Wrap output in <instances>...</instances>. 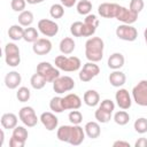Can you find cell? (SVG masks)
Wrapping results in <instances>:
<instances>
[{
    "label": "cell",
    "instance_id": "obj_45",
    "mask_svg": "<svg viewBox=\"0 0 147 147\" xmlns=\"http://www.w3.org/2000/svg\"><path fill=\"white\" fill-rule=\"evenodd\" d=\"M136 147H147V139L146 138H139L136 144H134Z\"/></svg>",
    "mask_w": 147,
    "mask_h": 147
},
{
    "label": "cell",
    "instance_id": "obj_13",
    "mask_svg": "<svg viewBox=\"0 0 147 147\" xmlns=\"http://www.w3.org/2000/svg\"><path fill=\"white\" fill-rule=\"evenodd\" d=\"M138 15L139 14L132 11L130 8H126V7L121 6L119 7V10L117 13L116 20L119 21V22H122L123 24H133L134 22H137Z\"/></svg>",
    "mask_w": 147,
    "mask_h": 147
},
{
    "label": "cell",
    "instance_id": "obj_44",
    "mask_svg": "<svg viewBox=\"0 0 147 147\" xmlns=\"http://www.w3.org/2000/svg\"><path fill=\"white\" fill-rule=\"evenodd\" d=\"M9 146L10 147H24L25 144L22 142V141H20V140H17V139H15L14 137H10V139H9Z\"/></svg>",
    "mask_w": 147,
    "mask_h": 147
},
{
    "label": "cell",
    "instance_id": "obj_39",
    "mask_svg": "<svg viewBox=\"0 0 147 147\" xmlns=\"http://www.w3.org/2000/svg\"><path fill=\"white\" fill-rule=\"evenodd\" d=\"M133 127H134V131L140 133V134L146 133L147 132V118L140 117V118L136 119V122L133 124Z\"/></svg>",
    "mask_w": 147,
    "mask_h": 147
},
{
    "label": "cell",
    "instance_id": "obj_29",
    "mask_svg": "<svg viewBox=\"0 0 147 147\" xmlns=\"http://www.w3.org/2000/svg\"><path fill=\"white\" fill-rule=\"evenodd\" d=\"M46 83H47L46 79L40 74H38V72L33 74L31 76V78H30V84H31V86L34 90H41V88H44L45 85H46Z\"/></svg>",
    "mask_w": 147,
    "mask_h": 147
},
{
    "label": "cell",
    "instance_id": "obj_34",
    "mask_svg": "<svg viewBox=\"0 0 147 147\" xmlns=\"http://www.w3.org/2000/svg\"><path fill=\"white\" fill-rule=\"evenodd\" d=\"M114 121L118 125H126L130 122V115L124 109L118 110L114 114Z\"/></svg>",
    "mask_w": 147,
    "mask_h": 147
},
{
    "label": "cell",
    "instance_id": "obj_42",
    "mask_svg": "<svg viewBox=\"0 0 147 147\" xmlns=\"http://www.w3.org/2000/svg\"><path fill=\"white\" fill-rule=\"evenodd\" d=\"M144 6H145L144 0H131V1H130V6H129V8H130L132 11L139 14V13L144 9Z\"/></svg>",
    "mask_w": 147,
    "mask_h": 147
},
{
    "label": "cell",
    "instance_id": "obj_35",
    "mask_svg": "<svg viewBox=\"0 0 147 147\" xmlns=\"http://www.w3.org/2000/svg\"><path fill=\"white\" fill-rule=\"evenodd\" d=\"M49 15L53 18H55V20L61 18L64 15V6L62 3H54V5H52L51 8H49Z\"/></svg>",
    "mask_w": 147,
    "mask_h": 147
},
{
    "label": "cell",
    "instance_id": "obj_48",
    "mask_svg": "<svg viewBox=\"0 0 147 147\" xmlns=\"http://www.w3.org/2000/svg\"><path fill=\"white\" fill-rule=\"evenodd\" d=\"M45 0H26V2L29 3V5H37V3H41V2H44Z\"/></svg>",
    "mask_w": 147,
    "mask_h": 147
},
{
    "label": "cell",
    "instance_id": "obj_40",
    "mask_svg": "<svg viewBox=\"0 0 147 147\" xmlns=\"http://www.w3.org/2000/svg\"><path fill=\"white\" fill-rule=\"evenodd\" d=\"M68 118H69V121H70L71 124L77 125V124H80V123H82V121H83V115H82V113H80L79 110L72 109V110L69 113Z\"/></svg>",
    "mask_w": 147,
    "mask_h": 147
},
{
    "label": "cell",
    "instance_id": "obj_20",
    "mask_svg": "<svg viewBox=\"0 0 147 147\" xmlns=\"http://www.w3.org/2000/svg\"><path fill=\"white\" fill-rule=\"evenodd\" d=\"M108 79H109V83H110L111 86H114V87H121V86H123L125 84L126 76L121 70H113V72H110V75H109Z\"/></svg>",
    "mask_w": 147,
    "mask_h": 147
},
{
    "label": "cell",
    "instance_id": "obj_33",
    "mask_svg": "<svg viewBox=\"0 0 147 147\" xmlns=\"http://www.w3.org/2000/svg\"><path fill=\"white\" fill-rule=\"evenodd\" d=\"M111 115H113V113H109L100 107H98V109L94 113V117L99 123H108L111 119Z\"/></svg>",
    "mask_w": 147,
    "mask_h": 147
},
{
    "label": "cell",
    "instance_id": "obj_1",
    "mask_svg": "<svg viewBox=\"0 0 147 147\" xmlns=\"http://www.w3.org/2000/svg\"><path fill=\"white\" fill-rule=\"evenodd\" d=\"M105 42L100 37H91L85 42V56L91 62H99L103 57Z\"/></svg>",
    "mask_w": 147,
    "mask_h": 147
},
{
    "label": "cell",
    "instance_id": "obj_22",
    "mask_svg": "<svg viewBox=\"0 0 147 147\" xmlns=\"http://www.w3.org/2000/svg\"><path fill=\"white\" fill-rule=\"evenodd\" d=\"M84 130H85V134L91 139H96L101 134L100 124H99V122H95V121L87 122L84 126Z\"/></svg>",
    "mask_w": 147,
    "mask_h": 147
},
{
    "label": "cell",
    "instance_id": "obj_11",
    "mask_svg": "<svg viewBox=\"0 0 147 147\" xmlns=\"http://www.w3.org/2000/svg\"><path fill=\"white\" fill-rule=\"evenodd\" d=\"M119 7L121 6L115 2H103V3L99 5L98 13L103 18H116Z\"/></svg>",
    "mask_w": 147,
    "mask_h": 147
},
{
    "label": "cell",
    "instance_id": "obj_4",
    "mask_svg": "<svg viewBox=\"0 0 147 147\" xmlns=\"http://www.w3.org/2000/svg\"><path fill=\"white\" fill-rule=\"evenodd\" d=\"M5 61L9 67H17L21 62L20 48L15 42H8L5 46Z\"/></svg>",
    "mask_w": 147,
    "mask_h": 147
},
{
    "label": "cell",
    "instance_id": "obj_10",
    "mask_svg": "<svg viewBox=\"0 0 147 147\" xmlns=\"http://www.w3.org/2000/svg\"><path fill=\"white\" fill-rule=\"evenodd\" d=\"M100 74V68L98 64H95V62H91L88 61L87 63H85L83 65V68L80 69L78 76H79V79L82 82H90L92 80L94 77H96L98 75Z\"/></svg>",
    "mask_w": 147,
    "mask_h": 147
},
{
    "label": "cell",
    "instance_id": "obj_16",
    "mask_svg": "<svg viewBox=\"0 0 147 147\" xmlns=\"http://www.w3.org/2000/svg\"><path fill=\"white\" fill-rule=\"evenodd\" d=\"M41 124L44 125V127L47 131H54L55 129H57L59 125V118L55 116L54 113L52 111H45L40 115L39 117Z\"/></svg>",
    "mask_w": 147,
    "mask_h": 147
},
{
    "label": "cell",
    "instance_id": "obj_6",
    "mask_svg": "<svg viewBox=\"0 0 147 147\" xmlns=\"http://www.w3.org/2000/svg\"><path fill=\"white\" fill-rule=\"evenodd\" d=\"M18 117L21 119V122L28 126V127H33L37 125L38 121H40L34 111V109L30 106H25V107H22L18 111Z\"/></svg>",
    "mask_w": 147,
    "mask_h": 147
},
{
    "label": "cell",
    "instance_id": "obj_43",
    "mask_svg": "<svg viewBox=\"0 0 147 147\" xmlns=\"http://www.w3.org/2000/svg\"><path fill=\"white\" fill-rule=\"evenodd\" d=\"M99 107L102 108V109H105V110H107V111H109V113H114V110H115V103L110 99L102 100L101 103L99 105Z\"/></svg>",
    "mask_w": 147,
    "mask_h": 147
},
{
    "label": "cell",
    "instance_id": "obj_49",
    "mask_svg": "<svg viewBox=\"0 0 147 147\" xmlns=\"http://www.w3.org/2000/svg\"><path fill=\"white\" fill-rule=\"evenodd\" d=\"M0 146H2L3 145V141H5V132H3V130H1L0 131Z\"/></svg>",
    "mask_w": 147,
    "mask_h": 147
},
{
    "label": "cell",
    "instance_id": "obj_50",
    "mask_svg": "<svg viewBox=\"0 0 147 147\" xmlns=\"http://www.w3.org/2000/svg\"><path fill=\"white\" fill-rule=\"evenodd\" d=\"M144 37H145V41H146V44H147V28H146L145 31H144Z\"/></svg>",
    "mask_w": 147,
    "mask_h": 147
},
{
    "label": "cell",
    "instance_id": "obj_14",
    "mask_svg": "<svg viewBox=\"0 0 147 147\" xmlns=\"http://www.w3.org/2000/svg\"><path fill=\"white\" fill-rule=\"evenodd\" d=\"M32 51L37 55H47L52 51V42L48 38H38L32 42Z\"/></svg>",
    "mask_w": 147,
    "mask_h": 147
},
{
    "label": "cell",
    "instance_id": "obj_31",
    "mask_svg": "<svg viewBox=\"0 0 147 147\" xmlns=\"http://www.w3.org/2000/svg\"><path fill=\"white\" fill-rule=\"evenodd\" d=\"M76 9L80 15H88L92 10V2L90 0H79L76 5Z\"/></svg>",
    "mask_w": 147,
    "mask_h": 147
},
{
    "label": "cell",
    "instance_id": "obj_2",
    "mask_svg": "<svg viewBox=\"0 0 147 147\" xmlns=\"http://www.w3.org/2000/svg\"><path fill=\"white\" fill-rule=\"evenodd\" d=\"M54 64L56 68H59L62 71L65 72H74L80 69L82 62L80 59L77 56H65L63 55H57L54 60Z\"/></svg>",
    "mask_w": 147,
    "mask_h": 147
},
{
    "label": "cell",
    "instance_id": "obj_15",
    "mask_svg": "<svg viewBox=\"0 0 147 147\" xmlns=\"http://www.w3.org/2000/svg\"><path fill=\"white\" fill-rule=\"evenodd\" d=\"M115 100H116L117 106H118L121 109H124V110L129 109V108L131 107V105H132V98H131L129 91L125 90V88H119V90L116 92V94H115Z\"/></svg>",
    "mask_w": 147,
    "mask_h": 147
},
{
    "label": "cell",
    "instance_id": "obj_32",
    "mask_svg": "<svg viewBox=\"0 0 147 147\" xmlns=\"http://www.w3.org/2000/svg\"><path fill=\"white\" fill-rule=\"evenodd\" d=\"M39 38V32L36 28H32V26H28L24 29V36H23V39L26 41V42H34L37 39Z\"/></svg>",
    "mask_w": 147,
    "mask_h": 147
},
{
    "label": "cell",
    "instance_id": "obj_21",
    "mask_svg": "<svg viewBox=\"0 0 147 147\" xmlns=\"http://www.w3.org/2000/svg\"><path fill=\"white\" fill-rule=\"evenodd\" d=\"M0 122H1V125H2L3 129H6V130H13V129H15L17 126L18 118L13 113H6V114H3L1 116Z\"/></svg>",
    "mask_w": 147,
    "mask_h": 147
},
{
    "label": "cell",
    "instance_id": "obj_5",
    "mask_svg": "<svg viewBox=\"0 0 147 147\" xmlns=\"http://www.w3.org/2000/svg\"><path fill=\"white\" fill-rule=\"evenodd\" d=\"M132 99L133 101L141 107H147V80H140L132 88Z\"/></svg>",
    "mask_w": 147,
    "mask_h": 147
},
{
    "label": "cell",
    "instance_id": "obj_37",
    "mask_svg": "<svg viewBox=\"0 0 147 147\" xmlns=\"http://www.w3.org/2000/svg\"><path fill=\"white\" fill-rule=\"evenodd\" d=\"M70 33L74 37H83V33H84V22H80V21L74 22L70 25Z\"/></svg>",
    "mask_w": 147,
    "mask_h": 147
},
{
    "label": "cell",
    "instance_id": "obj_23",
    "mask_svg": "<svg viewBox=\"0 0 147 147\" xmlns=\"http://www.w3.org/2000/svg\"><path fill=\"white\" fill-rule=\"evenodd\" d=\"M124 62H125V59H124L123 54H121V53H113L108 57L107 64H108V67L111 70H119L124 65Z\"/></svg>",
    "mask_w": 147,
    "mask_h": 147
},
{
    "label": "cell",
    "instance_id": "obj_3",
    "mask_svg": "<svg viewBox=\"0 0 147 147\" xmlns=\"http://www.w3.org/2000/svg\"><path fill=\"white\" fill-rule=\"evenodd\" d=\"M37 72L40 74L47 83H53L57 77H60V69L46 61H42L37 65Z\"/></svg>",
    "mask_w": 147,
    "mask_h": 147
},
{
    "label": "cell",
    "instance_id": "obj_46",
    "mask_svg": "<svg viewBox=\"0 0 147 147\" xmlns=\"http://www.w3.org/2000/svg\"><path fill=\"white\" fill-rule=\"evenodd\" d=\"M60 1H61V3H62L64 7H67V8L74 7V6L76 5V2H77V0H60Z\"/></svg>",
    "mask_w": 147,
    "mask_h": 147
},
{
    "label": "cell",
    "instance_id": "obj_28",
    "mask_svg": "<svg viewBox=\"0 0 147 147\" xmlns=\"http://www.w3.org/2000/svg\"><path fill=\"white\" fill-rule=\"evenodd\" d=\"M71 127L72 125H61L56 131L57 139L63 142H69L70 134H71Z\"/></svg>",
    "mask_w": 147,
    "mask_h": 147
},
{
    "label": "cell",
    "instance_id": "obj_18",
    "mask_svg": "<svg viewBox=\"0 0 147 147\" xmlns=\"http://www.w3.org/2000/svg\"><path fill=\"white\" fill-rule=\"evenodd\" d=\"M85 139V130L79 125H75L72 124V127H71V134H70V139H69V142L70 145L72 146H79Z\"/></svg>",
    "mask_w": 147,
    "mask_h": 147
},
{
    "label": "cell",
    "instance_id": "obj_9",
    "mask_svg": "<svg viewBox=\"0 0 147 147\" xmlns=\"http://www.w3.org/2000/svg\"><path fill=\"white\" fill-rule=\"evenodd\" d=\"M116 36L124 41H134L138 37V31L132 24H121L116 28Z\"/></svg>",
    "mask_w": 147,
    "mask_h": 147
},
{
    "label": "cell",
    "instance_id": "obj_27",
    "mask_svg": "<svg viewBox=\"0 0 147 147\" xmlns=\"http://www.w3.org/2000/svg\"><path fill=\"white\" fill-rule=\"evenodd\" d=\"M33 14L30 11V10H23L18 15V24H21L22 26L24 28H28V26H31V24L33 23Z\"/></svg>",
    "mask_w": 147,
    "mask_h": 147
},
{
    "label": "cell",
    "instance_id": "obj_24",
    "mask_svg": "<svg viewBox=\"0 0 147 147\" xmlns=\"http://www.w3.org/2000/svg\"><path fill=\"white\" fill-rule=\"evenodd\" d=\"M84 103L88 107H95L100 102V94L95 90H87L83 96Z\"/></svg>",
    "mask_w": 147,
    "mask_h": 147
},
{
    "label": "cell",
    "instance_id": "obj_38",
    "mask_svg": "<svg viewBox=\"0 0 147 147\" xmlns=\"http://www.w3.org/2000/svg\"><path fill=\"white\" fill-rule=\"evenodd\" d=\"M30 96H31V92H30V90L28 87H25V86L18 87V90L16 92V98H17V100L20 102H26V101H29Z\"/></svg>",
    "mask_w": 147,
    "mask_h": 147
},
{
    "label": "cell",
    "instance_id": "obj_26",
    "mask_svg": "<svg viewBox=\"0 0 147 147\" xmlns=\"http://www.w3.org/2000/svg\"><path fill=\"white\" fill-rule=\"evenodd\" d=\"M8 36L14 41H17V40L23 39V36H24V29H23V26L21 24H14V25H11L8 29Z\"/></svg>",
    "mask_w": 147,
    "mask_h": 147
},
{
    "label": "cell",
    "instance_id": "obj_19",
    "mask_svg": "<svg viewBox=\"0 0 147 147\" xmlns=\"http://www.w3.org/2000/svg\"><path fill=\"white\" fill-rule=\"evenodd\" d=\"M22 82V77L21 74L18 71H9L6 76H5V85L7 88L9 90H15L20 86Z\"/></svg>",
    "mask_w": 147,
    "mask_h": 147
},
{
    "label": "cell",
    "instance_id": "obj_25",
    "mask_svg": "<svg viewBox=\"0 0 147 147\" xmlns=\"http://www.w3.org/2000/svg\"><path fill=\"white\" fill-rule=\"evenodd\" d=\"M75 47H76V44L72 38L70 37H64L61 41H60V45H59V48H60V52L64 55H69L71 54L74 51H75Z\"/></svg>",
    "mask_w": 147,
    "mask_h": 147
},
{
    "label": "cell",
    "instance_id": "obj_30",
    "mask_svg": "<svg viewBox=\"0 0 147 147\" xmlns=\"http://www.w3.org/2000/svg\"><path fill=\"white\" fill-rule=\"evenodd\" d=\"M11 137H14L15 139H17V140H20V141H22V142L25 144V141H26V139L29 137V132H28V130L24 126L17 125L15 129H13Z\"/></svg>",
    "mask_w": 147,
    "mask_h": 147
},
{
    "label": "cell",
    "instance_id": "obj_47",
    "mask_svg": "<svg viewBox=\"0 0 147 147\" xmlns=\"http://www.w3.org/2000/svg\"><path fill=\"white\" fill-rule=\"evenodd\" d=\"M113 146L114 147H118V146L119 147H130V144L127 141H124V140H117L113 144Z\"/></svg>",
    "mask_w": 147,
    "mask_h": 147
},
{
    "label": "cell",
    "instance_id": "obj_7",
    "mask_svg": "<svg viewBox=\"0 0 147 147\" xmlns=\"http://www.w3.org/2000/svg\"><path fill=\"white\" fill-rule=\"evenodd\" d=\"M75 87V80L70 76H60L53 82V90L57 94L70 92Z\"/></svg>",
    "mask_w": 147,
    "mask_h": 147
},
{
    "label": "cell",
    "instance_id": "obj_41",
    "mask_svg": "<svg viewBox=\"0 0 147 147\" xmlns=\"http://www.w3.org/2000/svg\"><path fill=\"white\" fill-rule=\"evenodd\" d=\"M26 6V0H11L10 1V7L14 11H23L25 10Z\"/></svg>",
    "mask_w": 147,
    "mask_h": 147
},
{
    "label": "cell",
    "instance_id": "obj_36",
    "mask_svg": "<svg viewBox=\"0 0 147 147\" xmlns=\"http://www.w3.org/2000/svg\"><path fill=\"white\" fill-rule=\"evenodd\" d=\"M49 108L55 114H60V113L64 111L63 106H62V98L61 96H54V98H52L51 101H49Z\"/></svg>",
    "mask_w": 147,
    "mask_h": 147
},
{
    "label": "cell",
    "instance_id": "obj_12",
    "mask_svg": "<svg viewBox=\"0 0 147 147\" xmlns=\"http://www.w3.org/2000/svg\"><path fill=\"white\" fill-rule=\"evenodd\" d=\"M99 18L96 17V15L94 14H88L86 15L85 20H84V33L83 37H92L95 31L96 28L99 26Z\"/></svg>",
    "mask_w": 147,
    "mask_h": 147
},
{
    "label": "cell",
    "instance_id": "obj_8",
    "mask_svg": "<svg viewBox=\"0 0 147 147\" xmlns=\"http://www.w3.org/2000/svg\"><path fill=\"white\" fill-rule=\"evenodd\" d=\"M59 24L48 18H41L38 22V31L45 37H55L59 33Z\"/></svg>",
    "mask_w": 147,
    "mask_h": 147
},
{
    "label": "cell",
    "instance_id": "obj_17",
    "mask_svg": "<svg viewBox=\"0 0 147 147\" xmlns=\"http://www.w3.org/2000/svg\"><path fill=\"white\" fill-rule=\"evenodd\" d=\"M62 106L64 110L79 109L82 107V99L75 93H69L62 98Z\"/></svg>",
    "mask_w": 147,
    "mask_h": 147
}]
</instances>
